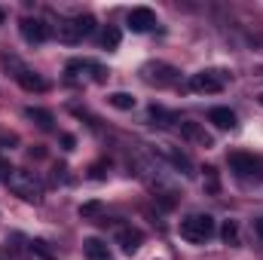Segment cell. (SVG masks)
I'll return each instance as SVG.
<instances>
[{
    "instance_id": "obj_22",
    "label": "cell",
    "mask_w": 263,
    "mask_h": 260,
    "mask_svg": "<svg viewBox=\"0 0 263 260\" xmlns=\"http://www.w3.org/2000/svg\"><path fill=\"white\" fill-rule=\"evenodd\" d=\"M52 172H55V175H52L55 181H67V165H55Z\"/></svg>"
},
{
    "instance_id": "obj_13",
    "label": "cell",
    "mask_w": 263,
    "mask_h": 260,
    "mask_svg": "<svg viewBox=\"0 0 263 260\" xmlns=\"http://www.w3.org/2000/svg\"><path fill=\"white\" fill-rule=\"evenodd\" d=\"M83 251H86L89 260H110V248H107V242H101V239H86V242H83Z\"/></svg>"
},
{
    "instance_id": "obj_23",
    "label": "cell",
    "mask_w": 263,
    "mask_h": 260,
    "mask_svg": "<svg viewBox=\"0 0 263 260\" xmlns=\"http://www.w3.org/2000/svg\"><path fill=\"white\" fill-rule=\"evenodd\" d=\"M9 172H12V169H9V162H6V159H0V181H6V178H9Z\"/></svg>"
},
{
    "instance_id": "obj_26",
    "label": "cell",
    "mask_w": 263,
    "mask_h": 260,
    "mask_svg": "<svg viewBox=\"0 0 263 260\" xmlns=\"http://www.w3.org/2000/svg\"><path fill=\"white\" fill-rule=\"evenodd\" d=\"M260 104H263V95H260Z\"/></svg>"
},
{
    "instance_id": "obj_16",
    "label": "cell",
    "mask_w": 263,
    "mask_h": 260,
    "mask_svg": "<svg viewBox=\"0 0 263 260\" xmlns=\"http://www.w3.org/2000/svg\"><path fill=\"white\" fill-rule=\"evenodd\" d=\"M0 65H3V70H6V73H12L15 80L28 70V67H25V62H22L18 55H12V52H3V55H0Z\"/></svg>"
},
{
    "instance_id": "obj_14",
    "label": "cell",
    "mask_w": 263,
    "mask_h": 260,
    "mask_svg": "<svg viewBox=\"0 0 263 260\" xmlns=\"http://www.w3.org/2000/svg\"><path fill=\"white\" fill-rule=\"evenodd\" d=\"M25 117H28L31 123H37L43 132H52V126H55L52 114H49V110H43V107H25Z\"/></svg>"
},
{
    "instance_id": "obj_5",
    "label": "cell",
    "mask_w": 263,
    "mask_h": 260,
    "mask_svg": "<svg viewBox=\"0 0 263 260\" xmlns=\"http://www.w3.org/2000/svg\"><path fill=\"white\" fill-rule=\"evenodd\" d=\"M178 77H181V70L175 65H165V62H147V65L141 67V80L150 83V86H159V89L175 86Z\"/></svg>"
},
{
    "instance_id": "obj_12",
    "label": "cell",
    "mask_w": 263,
    "mask_h": 260,
    "mask_svg": "<svg viewBox=\"0 0 263 260\" xmlns=\"http://www.w3.org/2000/svg\"><path fill=\"white\" fill-rule=\"evenodd\" d=\"M18 86H22V89H28V92H46V89H49V83H46L40 73H34L31 67L18 77Z\"/></svg>"
},
{
    "instance_id": "obj_10",
    "label": "cell",
    "mask_w": 263,
    "mask_h": 260,
    "mask_svg": "<svg viewBox=\"0 0 263 260\" xmlns=\"http://www.w3.org/2000/svg\"><path fill=\"white\" fill-rule=\"evenodd\" d=\"M141 242H144V233H141V230H135V227H120L117 245H120L126 254H135V251L141 248Z\"/></svg>"
},
{
    "instance_id": "obj_21",
    "label": "cell",
    "mask_w": 263,
    "mask_h": 260,
    "mask_svg": "<svg viewBox=\"0 0 263 260\" xmlns=\"http://www.w3.org/2000/svg\"><path fill=\"white\" fill-rule=\"evenodd\" d=\"M31 245H34V251H37V254H43L46 260H55V254L49 251V242H43V239H37V242H31Z\"/></svg>"
},
{
    "instance_id": "obj_24",
    "label": "cell",
    "mask_w": 263,
    "mask_h": 260,
    "mask_svg": "<svg viewBox=\"0 0 263 260\" xmlns=\"http://www.w3.org/2000/svg\"><path fill=\"white\" fill-rule=\"evenodd\" d=\"M254 230H257V236L263 239V217H257V220H254Z\"/></svg>"
},
{
    "instance_id": "obj_4",
    "label": "cell",
    "mask_w": 263,
    "mask_h": 260,
    "mask_svg": "<svg viewBox=\"0 0 263 260\" xmlns=\"http://www.w3.org/2000/svg\"><path fill=\"white\" fill-rule=\"evenodd\" d=\"M95 31V18L92 15H73V18H62L55 34L62 43H80L83 37H89Z\"/></svg>"
},
{
    "instance_id": "obj_3",
    "label": "cell",
    "mask_w": 263,
    "mask_h": 260,
    "mask_svg": "<svg viewBox=\"0 0 263 260\" xmlns=\"http://www.w3.org/2000/svg\"><path fill=\"white\" fill-rule=\"evenodd\" d=\"M230 172L242 184H260L263 181V162L248 153H230Z\"/></svg>"
},
{
    "instance_id": "obj_9",
    "label": "cell",
    "mask_w": 263,
    "mask_h": 260,
    "mask_svg": "<svg viewBox=\"0 0 263 260\" xmlns=\"http://www.w3.org/2000/svg\"><path fill=\"white\" fill-rule=\"evenodd\" d=\"M126 25H129L135 34H144V31H150V28L156 25V12H153V9H147V6H138V9H132V12H129Z\"/></svg>"
},
{
    "instance_id": "obj_20",
    "label": "cell",
    "mask_w": 263,
    "mask_h": 260,
    "mask_svg": "<svg viewBox=\"0 0 263 260\" xmlns=\"http://www.w3.org/2000/svg\"><path fill=\"white\" fill-rule=\"evenodd\" d=\"M150 120H153V126H162V129H165V126H168V120H172V114L153 104V107H150Z\"/></svg>"
},
{
    "instance_id": "obj_8",
    "label": "cell",
    "mask_w": 263,
    "mask_h": 260,
    "mask_svg": "<svg viewBox=\"0 0 263 260\" xmlns=\"http://www.w3.org/2000/svg\"><path fill=\"white\" fill-rule=\"evenodd\" d=\"M178 129H181V138H187V141L196 144V147H211V144H214V138L205 132V126H199V123H193V120H184Z\"/></svg>"
},
{
    "instance_id": "obj_25",
    "label": "cell",
    "mask_w": 263,
    "mask_h": 260,
    "mask_svg": "<svg viewBox=\"0 0 263 260\" xmlns=\"http://www.w3.org/2000/svg\"><path fill=\"white\" fill-rule=\"evenodd\" d=\"M0 25H3V9H0Z\"/></svg>"
},
{
    "instance_id": "obj_2",
    "label": "cell",
    "mask_w": 263,
    "mask_h": 260,
    "mask_svg": "<svg viewBox=\"0 0 263 260\" xmlns=\"http://www.w3.org/2000/svg\"><path fill=\"white\" fill-rule=\"evenodd\" d=\"M178 230H181V239L199 245V242H205V239L214 236V217L211 214H187Z\"/></svg>"
},
{
    "instance_id": "obj_18",
    "label": "cell",
    "mask_w": 263,
    "mask_h": 260,
    "mask_svg": "<svg viewBox=\"0 0 263 260\" xmlns=\"http://www.w3.org/2000/svg\"><path fill=\"white\" fill-rule=\"evenodd\" d=\"M120 37H123V34H120V28L107 25V28L101 31V46H104V49H117V46H120Z\"/></svg>"
},
{
    "instance_id": "obj_7",
    "label": "cell",
    "mask_w": 263,
    "mask_h": 260,
    "mask_svg": "<svg viewBox=\"0 0 263 260\" xmlns=\"http://www.w3.org/2000/svg\"><path fill=\"white\" fill-rule=\"evenodd\" d=\"M18 31H22V37H25L28 43H46L49 34H52V28H49L43 18H22Z\"/></svg>"
},
{
    "instance_id": "obj_6",
    "label": "cell",
    "mask_w": 263,
    "mask_h": 260,
    "mask_svg": "<svg viewBox=\"0 0 263 260\" xmlns=\"http://www.w3.org/2000/svg\"><path fill=\"white\" fill-rule=\"evenodd\" d=\"M227 86V70H199L190 77V89L202 95H214Z\"/></svg>"
},
{
    "instance_id": "obj_1",
    "label": "cell",
    "mask_w": 263,
    "mask_h": 260,
    "mask_svg": "<svg viewBox=\"0 0 263 260\" xmlns=\"http://www.w3.org/2000/svg\"><path fill=\"white\" fill-rule=\"evenodd\" d=\"M6 184H9L12 193L28 199V202H40L43 199V181L34 172H28V169H12L9 178H6Z\"/></svg>"
},
{
    "instance_id": "obj_11",
    "label": "cell",
    "mask_w": 263,
    "mask_h": 260,
    "mask_svg": "<svg viewBox=\"0 0 263 260\" xmlns=\"http://www.w3.org/2000/svg\"><path fill=\"white\" fill-rule=\"evenodd\" d=\"M159 153H162L165 159H172V165H175V169H181L184 175H193V162H190V156H187V153L175 150L172 144H162V147H159Z\"/></svg>"
},
{
    "instance_id": "obj_15",
    "label": "cell",
    "mask_w": 263,
    "mask_h": 260,
    "mask_svg": "<svg viewBox=\"0 0 263 260\" xmlns=\"http://www.w3.org/2000/svg\"><path fill=\"white\" fill-rule=\"evenodd\" d=\"M208 120H211L217 129H233V126H236V114H233L230 107H214V110L208 114Z\"/></svg>"
},
{
    "instance_id": "obj_19",
    "label": "cell",
    "mask_w": 263,
    "mask_h": 260,
    "mask_svg": "<svg viewBox=\"0 0 263 260\" xmlns=\"http://www.w3.org/2000/svg\"><path fill=\"white\" fill-rule=\"evenodd\" d=\"M220 239H223L227 245H239V224H236V220H223V227H220Z\"/></svg>"
},
{
    "instance_id": "obj_17",
    "label": "cell",
    "mask_w": 263,
    "mask_h": 260,
    "mask_svg": "<svg viewBox=\"0 0 263 260\" xmlns=\"http://www.w3.org/2000/svg\"><path fill=\"white\" fill-rule=\"evenodd\" d=\"M107 104L117 107V110H132L135 107V98H132L129 92H114V95H107Z\"/></svg>"
}]
</instances>
